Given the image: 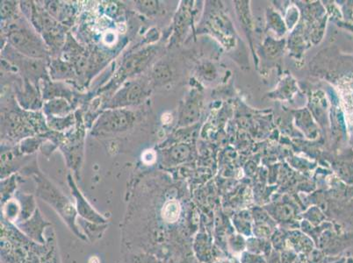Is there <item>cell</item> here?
I'll use <instances>...</instances> for the list:
<instances>
[{
    "instance_id": "1",
    "label": "cell",
    "mask_w": 353,
    "mask_h": 263,
    "mask_svg": "<svg viewBox=\"0 0 353 263\" xmlns=\"http://www.w3.org/2000/svg\"><path fill=\"white\" fill-rule=\"evenodd\" d=\"M36 181L38 184L37 192L40 197L50 203L57 210V213H60L63 219L69 224V228L78 234V236H81L76 227L77 212L72 203L50 182H48V180L46 179L45 177L41 176L37 177Z\"/></svg>"
},
{
    "instance_id": "2",
    "label": "cell",
    "mask_w": 353,
    "mask_h": 263,
    "mask_svg": "<svg viewBox=\"0 0 353 263\" xmlns=\"http://www.w3.org/2000/svg\"><path fill=\"white\" fill-rule=\"evenodd\" d=\"M8 40L18 53L33 59H43L47 55V48L42 40L24 27H12L8 33Z\"/></svg>"
},
{
    "instance_id": "3",
    "label": "cell",
    "mask_w": 353,
    "mask_h": 263,
    "mask_svg": "<svg viewBox=\"0 0 353 263\" xmlns=\"http://www.w3.org/2000/svg\"><path fill=\"white\" fill-rule=\"evenodd\" d=\"M135 122V115L124 109H111L99 117L93 132L98 135H109L126 131Z\"/></svg>"
},
{
    "instance_id": "4",
    "label": "cell",
    "mask_w": 353,
    "mask_h": 263,
    "mask_svg": "<svg viewBox=\"0 0 353 263\" xmlns=\"http://www.w3.org/2000/svg\"><path fill=\"white\" fill-rule=\"evenodd\" d=\"M148 96V90L144 83L130 82L121 88L111 100L110 107H124L127 105H136Z\"/></svg>"
},
{
    "instance_id": "5",
    "label": "cell",
    "mask_w": 353,
    "mask_h": 263,
    "mask_svg": "<svg viewBox=\"0 0 353 263\" xmlns=\"http://www.w3.org/2000/svg\"><path fill=\"white\" fill-rule=\"evenodd\" d=\"M70 187L72 190H73V194L75 195L76 198H77V202H78V211L79 214L84 218H86L88 220L92 222H95V223H104L105 219L102 218L101 216L99 215L98 213L94 211V210L91 207L90 204L87 203L86 200L84 199V197L80 194V192H78V189L74 185L73 182H70Z\"/></svg>"
},
{
    "instance_id": "6",
    "label": "cell",
    "mask_w": 353,
    "mask_h": 263,
    "mask_svg": "<svg viewBox=\"0 0 353 263\" xmlns=\"http://www.w3.org/2000/svg\"><path fill=\"white\" fill-rule=\"evenodd\" d=\"M44 111L48 116L51 115L52 117L61 118L69 114L70 106L65 99L58 98L47 102L44 105Z\"/></svg>"
},
{
    "instance_id": "7",
    "label": "cell",
    "mask_w": 353,
    "mask_h": 263,
    "mask_svg": "<svg viewBox=\"0 0 353 263\" xmlns=\"http://www.w3.org/2000/svg\"><path fill=\"white\" fill-rule=\"evenodd\" d=\"M180 215V205L175 200L168 201L162 210V217L168 223L176 222Z\"/></svg>"
},
{
    "instance_id": "8",
    "label": "cell",
    "mask_w": 353,
    "mask_h": 263,
    "mask_svg": "<svg viewBox=\"0 0 353 263\" xmlns=\"http://www.w3.org/2000/svg\"><path fill=\"white\" fill-rule=\"evenodd\" d=\"M137 6L142 12H144L147 15H153L156 14L157 10V3L156 1H140L137 2Z\"/></svg>"
},
{
    "instance_id": "9",
    "label": "cell",
    "mask_w": 353,
    "mask_h": 263,
    "mask_svg": "<svg viewBox=\"0 0 353 263\" xmlns=\"http://www.w3.org/2000/svg\"><path fill=\"white\" fill-rule=\"evenodd\" d=\"M12 3V2H6V1L1 3V18L5 20L12 16L15 10V6Z\"/></svg>"
},
{
    "instance_id": "10",
    "label": "cell",
    "mask_w": 353,
    "mask_h": 263,
    "mask_svg": "<svg viewBox=\"0 0 353 263\" xmlns=\"http://www.w3.org/2000/svg\"><path fill=\"white\" fill-rule=\"evenodd\" d=\"M142 159H143L144 163L150 164V163L155 162V160H156V154H155V152H154L153 150H147V151H145V152L143 154Z\"/></svg>"
},
{
    "instance_id": "11",
    "label": "cell",
    "mask_w": 353,
    "mask_h": 263,
    "mask_svg": "<svg viewBox=\"0 0 353 263\" xmlns=\"http://www.w3.org/2000/svg\"><path fill=\"white\" fill-rule=\"evenodd\" d=\"M115 38H116L115 34L114 33L109 32V33H107V34H105L104 41H105L107 44H112V43H114Z\"/></svg>"
},
{
    "instance_id": "12",
    "label": "cell",
    "mask_w": 353,
    "mask_h": 263,
    "mask_svg": "<svg viewBox=\"0 0 353 263\" xmlns=\"http://www.w3.org/2000/svg\"><path fill=\"white\" fill-rule=\"evenodd\" d=\"M89 263H99V260L97 257H92L89 260Z\"/></svg>"
}]
</instances>
